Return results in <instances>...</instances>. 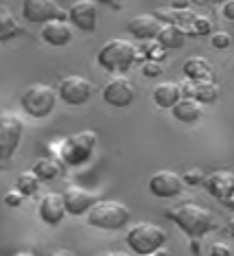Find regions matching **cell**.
<instances>
[{
	"instance_id": "obj_28",
	"label": "cell",
	"mask_w": 234,
	"mask_h": 256,
	"mask_svg": "<svg viewBox=\"0 0 234 256\" xmlns=\"http://www.w3.org/2000/svg\"><path fill=\"white\" fill-rule=\"evenodd\" d=\"M190 28H192V36H206V33L212 31V22L204 18V16H197V20L190 24Z\"/></svg>"
},
{
	"instance_id": "obj_5",
	"label": "cell",
	"mask_w": 234,
	"mask_h": 256,
	"mask_svg": "<svg viewBox=\"0 0 234 256\" xmlns=\"http://www.w3.org/2000/svg\"><path fill=\"white\" fill-rule=\"evenodd\" d=\"M57 92L46 84H33L20 94V106L22 110L33 116V118H44V116L52 114L57 106Z\"/></svg>"
},
{
	"instance_id": "obj_25",
	"label": "cell",
	"mask_w": 234,
	"mask_h": 256,
	"mask_svg": "<svg viewBox=\"0 0 234 256\" xmlns=\"http://www.w3.org/2000/svg\"><path fill=\"white\" fill-rule=\"evenodd\" d=\"M40 184H42V180L35 176L33 171L20 173V176H18V180H16V188L20 190V193L24 195V197L38 193V190H40Z\"/></svg>"
},
{
	"instance_id": "obj_12",
	"label": "cell",
	"mask_w": 234,
	"mask_h": 256,
	"mask_svg": "<svg viewBox=\"0 0 234 256\" xmlns=\"http://www.w3.org/2000/svg\"><path fill=\"white\" fill-rule=\"evenodd\" d=\"M64 202H66V210L68 214H74V217H79V214H86L92 210V206L98 202L96 195L92 193V190L84 188V186H68L66 190H64Z\"/></svg>"
},
{
	"instance_id": "obj_26",
	"label": "cell",
	"mask_w": 234,
	"mask_h": 256,
	"mask_svg": "<svg viewBox=\"0 0 234 256\" xmlns=\"http://www.w3.org/2000/svg\"><path fill=\"white\" fill-rule=\"evenodd\" d=\"M144 55L149 57V62H160L166 57V48L162 46L158 40H151V42H144Z\"/></svg>"
},
{
	"instance_id": "obj_7",
	"label": "cell",
	"mask_w": 234,
	"mask_h": 256,
	"mask_svg": "<svg viewBox=\"0 0 234 256\" xmlns=\"http://www.w3.org/2000/svg\"><path fill=\"white\" fill-rule=\"evenodd\" d=\"M96 147V134L92 130L77 132L74 136H70L66 144L62 149V158L66 164H81L92 156V151Z\"/></svg>"
},
{
	"instance_id": "obj_2",
	"label": "cell",
	"mask_w": 234,
	"mask_h": 256,
	"mask_svg": "<svg viewBox=\"0 0 234 256\" xmlns=\"http://www.w3.org/2000/svg\"><path fill=\"white\" fill-rule=\"evenodd\" d=\"M96 62L103 70L114 74H125L138 62V48L130 40H120V38L110 40L98 48Z\"/></svg>"
},
{
	"instance_id": "obj_22",
	"label": "cell",
	"mask_w": 234,
	"mask_h": 256,
	"mask_svg": "<svg viewBox=\"0 0 234 256\" xmlns=\"http://www.w3.org/2000/svg\"><path fill=\"white\" fill-rule=\"evenodd\" d=\"M202 112H204L202 103L195 101V98H186V96L173 108V116L178 120H182V123H195V120H200Z\"/></svg>"
},
{
	"instance_id": "obj_10",
	"label": "cell",
	"mask_w": 234,
	"mask_h": 256,
	"mask_svg": "<svg viewBox=\"0 0 234 256\" xmlns=\"http://www.w3.org/2000/svg\"><path fill=\"white\" fill-rule=\"evenodd\" d=\"M22 14L33 24H48L52 20H64L66 14L60 9L55 0H24L22 2Z\"/></svg>"
},
{
	"instance_id": "obj_30",
	"label": "cell",
	"mask_w": 234,
	"mask_h": 256,
	"mask_svg": "<svg viewBox=\"0 0 234 256\" xmlns=\"http://www.w3.org/2000/svg\"><path fill=\"white\" fill-rule=\"evenodd\" d=\"M22 202H24V195H22V193H20V190H18V188H14V190H11V193H7V195H4V204H7V206H11V208L20 206Z\"/></svg>"
},
{
	"instance_id": "obj_19",
	"label": "cell",
	"mask_w": 234,
	"mask_h": 256,
	"mask_svg": "<svg viewBox=\"0 0 234 256\" xmlns=\"http://www.w3.org/2000/svg\"><path fill=\"white\" fill-rule=\"evenodd\" d=\"M206 186L214 197L224 200L226 195H230L234 190V173L230 171H214L206 178Z\"/></svg>"
},
{
	"instance_id": "obj_34",
	"label": "cell",
	"mask_w": 234,
	"mask_h": 256,
	"mask_svg": "<svg viewBox=\"0 0 234 256\" xmlns=\"http://www.w3.org/2000/svg\"><path fill=\"white\" fill-rule=\"evenodd\" d=\"M48 256H74L72 252H68V250H52Z\"/></svg>"
},
{
	"instance_id": "obj_15",
	"label": "cell",
	"mask_w": 234,
	"mask_h": 256,
	"mask_svg": "<svg viewBox=\"0 0 234 256\" xmlns=\"http://www.w3.org/2000/svg\"><path fill=\"white\" fill-rule=\"evenodd\" d=\"M38 212H40V219L48 226H57L60 221L66 217V202H64V195H57V193H46L42 200H40V206H38Z\"/></svg>"
},
{
	"instance_id": "obj_36",
	"label": "cell",
	"mask_w": 234,
	"mask_h": 256,
	"mask_svg": "<svg viewBox=\"0 0 234 256\" xmlns=\"http://www.w3.org/2000/svg\"><path fill=\"white\" fill-rule=\"evenodd\" d=\"M103 256H130V254H122V252H110V254H103Z\"/></svg>"
},
{
	"instance_id": "obj_9",
	"label": "cell",
	"mask_w": 234,
	"mask_h": 256,
	"mask_svg": "<svg viewBox=\"0 0 234 256\" xmlns=\"http://www.w3.org/2000/svg\"><path fill=\"white\" fill-rule=\"evenodd\" d=\"M134 98H136V90L125 74H114L103 86V101L112 108H127L134 103Z\"/></svg>"
},
{
	"instance_id": "obj_20",
	"label": "cell",
	"mask_w": 234,
	"mask_h": 256,
	"mask_svg": "<svg viewBox=\"0 0 234 256\" xmlns=\"http://www.w3.org/2000/svg\"><path fill=\"white\" fill-rule=\"evenodd\" d=\"M182 70L188 81H212V66L204 57H188Z\"/></svg>"
},
{
	"instance_id": "obj_13",
	"label": "cell",
	"mask_w": 234,
	"mask_h": 256,
	"mask_svg": "<svg viewBox=\"0 0 234 256\" xmlns=\"http://www.w3.org/2000/svg\"><path fill=\"white\" fill-rule=\"evenodd\" d=\"M96 16H98V9H96V2H92V0L72 2L68 11L70 22L84 33H92L96 28Z\"/></svg>"
},
{
	"instance_id": "obj_32",
	"label": "cell",
	"mask_w": 234,
	"mask_h": 256,
	"mask_svg": "<svg viewBox=\"0 0 234 256\" xmlns=\"http://www.w3.org/2000/svg\"><path fill=\"white\" fill-rule=\"evenodd\" d=\"M230 248L226 246V243H214L212 248H210V256H230Z\"/></svg>"
},
{
	"instance_id": "obj_35",
	"label": "cell",
	"mask_w": 234,
	"mask_h": 256,
	"mask_svg": "<svg viewBox=\"0 0 234 256\" xmlns=\"http://www.w3.org/2000/svg\"><path fill=\"white\" fill-rule=\"evenodd\" d=\"M147 256H168V254H166V250H160V252H156V254H147Z\"/></svg>"
},
{
	"instance_id": "obj_29",
	"label": "cell",
	"mask_w": 234,
	"mask_h": 256,
	"mask_svg": "<svg viewBox=\"0 0 234 256\" xmlns=\"http://www.w3.org/2000/svg\"><path fill=\"white\" fill-rule=\"evenodd\" d=\"M162 72H164V68H162L160 62H144V66H142L144 77H160Z\"/></svg>"
},
{
	"instance_id": "obj_4",
	"label": "cell",
	"mask_w": 234,
	"mask_h": 256,
	"mask_svg": "<svg viewBox=\"0 0 234 256\" xmlns=\"http://www.w3.org/2000/svg\"><path fill=\"white\" fill-rule=\"evenodd\" d=\"M132 212L118 200H98L88 212V224L98 230H120L127 226Z\"/></svg>"
},
{
	"instance_id": "obj_33",
	"label": "cell",
	"mask_w": 234,
	"mask_h": 256,
	"mask_svg": "<svg viewBox=\"0 0 234 256\" xmlns=\"http://www.w3.org/2000/svg\"><path fill=\"white\" fill-rule=\"evenodd\" d=\"M221 16H224L226 20L234 22V0H228V2H224V7H221Z\"/></svg>"
},
{
	"instance_id": "obj_18",
	"label": "cell",
	"mask_w": 234,
	"mask_h": 256,
	"mask_svg": "<svg viewBox=\"0 0 234 256\" xmlns=\"http://www.w3.org/2000/svg\"><path fill=\"white\" fill-rule=\"evenodd\" d=\"M40 36L46 44L50 46H66L70 40H72V28L66 20H52L48 24L42 26V31H40Z\"/></svg>"
},
{
	"instance_id": "obj_16",
	"label": "cell",
	"mask_w": 234,
	"mask_h": 256,
	"mask_svg": "<svg viewBox=\"0 0 234 256\" xmlns=\"http://www.w3.org/2000/svg\"><path fill=\"white\" fill-rule=\"evenodd\" d=\"M151 96H154V103L158 108L173 110L184 98V92H182V86L175 84V81H162V84L156 86V90Z\"/></svg>"
},
{
	"instance_id": "obj_23",
	"label": "cell",
	"mask_w": 234,
	"mask_h": 256,
	"mask_svg": "<svg viewBox=\"0 0 234 256\" xmlns=\"http://www.w3.org/2000/svg\"><path fill=\"white\" fill-rule=\"evenodd\" d=\"M33 173L38 176L42 182H50L62 173V162L55 158H40L33 164Z\"/></svg>"
},
{
	"instance_id": "obj_21",
	"label": "cell",
	"mask_w": 234,
	"mask_h": 256,
	"mask_svg": "<svg viewBox=\"0 0 234 256\" xmlns=\"http://www.w3.org/2000/svg\"><path fill=\"white\" fill-rule=\"evenodd\" d=\"M186 28L180 26V24H164L158 36V42L164 46L166 50H175V48H182L184 42H186Z\"/></svg>"
},
{
	"instance_id": "obj_27",
	"label": "cell",
	"mask_w": 234,
	"mask_h": 256,
	"mask_svg": "<svg viewBox=\"0 0 234 256\" xmlns=\"http://www.w3.org/2000/svg\"><path fill=\"white\" fill-rule=\"evenodd\" d=\"M210 44H212L217 50H226L228 46L232 44V38L228 31H217V33H212V38H210Z\"/></svg>"
},
{
	"instance_id": "obj_14",
	"label": "cell",
	"mask_w": 234,
	"mask_h": 256,
	"mask_svg": "<svg viewBox=\"0 0 234 256\" xmlns=\"http://www.w3.org/2000/svg\"><path fill=\"white\" fill-rule=\"evenodd\" d=\"M162 22L156 18L154 14H138L127 22V31L132 33L136 40L140 42H151V40H158L162 31Z\"/></svg>"
},
{
	"instance_id": "obj_8",
	"label": "cell",
	"mask_w": 234,
	"mask_h": 256,
	"mask_svg": "<svg viewBox=\"0 0 234 256\" xmlns=\"http://www.w3.org/2000/svg\"><path fill=\"white\" fill-rule=\"evenodd\" d=\"M92 92H94L92 81L81 77V74H68L57 86V94L68 106H84L88 98L92 96Z\"/></svg>"
},
{
	"instance_id": "obj_24",
	"label": "cell",
	"mask_w": 234,
	"mask_h": 256,
	"mask_svg": "<svg viewBox=\"0 0 234 256\" xmlns=\"http://www.w3.org/2000/svg\"><path fill=\"white\" fill-rule=\"evenodd\" d=\"M20 33H22V26L16 22L14 16L7 9H0V40L7 42V40L20 36Z\"/></svg>"
},
{
	"instance_id": "obj_1",
	"label": "cell",
	"mask_w": 234,
	"mask_h": 256,
	"mask_svg": "<svg viewBox=\"0 0 234 256\" xmlns=\"http://www.w3.org/2000/svg\"><path fill=\"white\" fill-rule=\"evenodd\" d=\"M166 217L171 219L173 224H178V228L182 230L184 234H188L190 238H200L214 228L212 212L195 202L180 204V206H175L173 210L166 212Z\"/></svg>"
},
{
	"instance_id": "obj_17",
	"label": "cell",
	"mask_w": 234,
	"mask_h": 256,
	"mask_svg": "<svg viewBox=\"0 0 234 256\" xmlns=\"http://www.w3.org/2000/svg\"><path fill=\"white\" fill-rule=\"evenodd\" d=\"M182 92L186 98H195L200 103H214L219 98V86L214 81H186Z\"/></svg>"
},
{
	"instance_id": "obj_3",
	"label": "cell",
	"mask_w": 234,
	"mask_h": 256,
	"mask_svg": "<svg viewBox=\"0 0 234 256\" xmlns=\"http://www.w3.org/2000/svg\"><path fill=\"white\" fill-rule=\"evenodd\" d=\"M125 241L134 254L147 256V254H156V252H160V250H164L166 232L162 230L160 226L151 224V221H140V224L130 228Z\"/></svg>"
},
{
	"instance_id": "obj_31",
	"label": "cell",
	"mask_w": 234,
	"mask_h": 256,
	"mask_svg": "<svg viewBox=\"0 0 234 256\" xmlns=\"http://www.w3.org/2000/svg\"><path fill=\"white\" fill-rule=\"evenodd\" d=\"M186 182H188V184L206 182V176H204L202 168H188V171H186Z\"/></svg>"
},
{
	"instance_id": "obj_11",
	"label": "cell",
	"mask_w": 234,
	"mask_h": 256,
	"mask_svg": "<svg viewBox=\"0 0 234 256\" xmlns=\"http://www.w3.org/2000/svg\"><path fill=\"white\" fill-rule=\"evenodd\" d=\"M182 178L175 171H168V168H160L156 171L149 180V190L156 197H162V200H171V197H178L182 193Z\"/></svg>"
},
{
	"instance_id": "obj_6",
	"label": "cell",
	"mask_w": 234,
	"mask_h": 256,
	"mask_svg": "<svg viewBox=\"0 0 234 256\" xmlns=\"http://www.w3.org/2000/svg\"><path fill=\"white\" fill-rule=\"evenodd\" d=\"M22 134H24V123L16 112L4 110L0 116V158L9 160L20 147Z\"/></svg>"
}]
</instances>
